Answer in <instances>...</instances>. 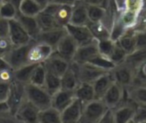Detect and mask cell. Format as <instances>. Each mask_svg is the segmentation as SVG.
<instances>
[{"label":"cell","mask_w":146,"mask_h":123,"mask_svg":"<svg viewBox=\"0 0 146 123\" xmlns=\"http://www.w3.org/2000/svg\"><path fill=\"white\" fill-rule=\"evenodd\" d=\"M98 42L99 53L109 57L110 55L112 50L114 49V46H115L116 41H114L112 39L109 38V39H105L98 40Z\"/></svg>","instance_id":"cell-40"},{"label":"cell","mask_w":146,"mask_h":123,"mask_svg":"<svg viewBox=\"0 0 146 123\" xmlns=\"http://www.w3.org/2000/svg\"><path fill=\"white\" fill-rule=\"evenodd\" d=\"M35 2H37L38 4H40L43 8L49 3V0H34Z\"/></svg>","instance_id":"cell-55"},{"label":"cell","mask_w":146,"mask_h":123,"mask_svg":"<svg viewBox=\"0 0 146 123\" xmlns=\"http://www.w3.org/2000/svg\"><path fill=\"white\" fill-rule=\"evenodd\" d=\"M145 10H146V6H145Z\"/></svg>","instance_id":"cell-57"},{"label":"cell","mask_w":146,"mask_h":123,"mask_svg":"<svg viewBox=\"0 0 146 123\" xmlns=\"http://www.w3.org/2000/svg\"><path fill=\"white\" fill-rule=\"evenodd\" d=\"M39 110L28 100H25L15 114L16 122L38 123Z\"/></svg>","instance_id":"cell-15"},{"label":"cell","mask_w":146,"mask_h":123,"mask_svg":"<svg viewBox=\"0 0 146 123\" xmlns=\"http://www.w3.org/2000/svg\"><path fill=\"white\" fill-rule=\"evenodd\" d=\"M139 13L128 10V9H123L122 11H120L117 15V17L119 21L121 22V24L127 29H131L134 27V25L137 22L138 17Z\"/></svg>","instance_id":"cell-31"},{"label":"cell","mask_w":146,"mask_h":123,"mask_svg":"<svg viewBox=\"0 0 146 123\" xmlns=\"http://www.w3.org/2000/svg\"><path fill=\"white\" fill-rule=\"evenodd\" d=\"M61 82H62V88L66 90H73L74 91L75 88L80 84V80L77 77L76 73L74 70L70 67L66 70V72L62 75L61 77Z\"/></svg>","instance_id":"cell-29"},{"label":"cell","mask_w":146,"mask_h":123,"mask_svg":"<svg viewBox=\"0 0 146 123\" xmlns=\"http://www.w3.org/2000/svg\"><path fill=\"white\" fill-rule=\"evenodd\" d=\"M87 26L89 29L91 30L94 39H96L97 40H101V39L110 38V29L104 22L89 21Z\"/></svg>","instance_id":"cell-28"},{"label":"cell","mask_w":146,"mask_h":123,"mask_svg":"<svg viewBox=\"0 0 146 123\" xmlns=\"http://www.w3.org/2000/svg\"><path fill=\"white\" fill-rule=\"evenodd\" d=\"M117 43L127 52V55L136 50L135 35L133 32L129 30H127L125 34H123L121 38H119V39L117 40Z\"/></svg>","instance_id":"cell-32"},{"label":"cell","mask_w":146,"mask_h":123,"mask_svg":"<svg viewBox=\"0 0 146 123\" xmlns=\"http://www.w3.org/2000/svg\"><path fill=\"white\" fill-rule=\"evenodd\" d=\"M70 67L76 73L80 82L93 83L101 75L107 72H110L104 70L91 62L77 63L74 62H71Z\"/></svg>","instance_id":"cell-3"},{"label":"cell","mask_w":146,"mask_h":123,"mask_svg":"<svg viewBox=\"0 0 146 123\" xmlns=\"http://www.w3.org/2000/svg\"><path fill=\"white\" fill-rule=\"evenodd\" d=\"M7 1H9L17 9H18V8H19V6H20V4L21 3V2L23 1V0H7Z\"/></svg>","instance_id":"cell-54"},{"label":"cell","mask_w":146,"mask_h":123,"mask_svg":"<svg viewBox=\"0 0 146 123\" xmlns=\"http://www.w3.org/2000/svg\"><path fill=\"white\" fill-rule=\"evenodd\" d=\"M75 99L74 91L61 88L51 96V106L62 112Z\"/></svg>","instance_id":"cell-18"},{"label":"cell","mask_w":146,"mask_h":123,"mask_svg":"<svg viewBox=\"0 0 146 123\" xmlns=\"http://www.w3.org/2000/svg\"><path fill=\"white\" fill-rule=\"evenodd\" d=\"M99 123H115V113L113 108H108L102 116Z\"/></svg>","instance_id":"cell-48"},{"label":"cell","mask_w":146,"mask_h":123,"mask_svg":"<svg viewBox=\"0 0 146 123\" xmlns=\"http://www.w3.org/2000/svg\"><path fill=\"white\" fill-rule=\"evenodd\" d=\"M67 33L65 27L55 28L46 31H40L35 41L43 42L51 45L54 49L57 45L58 42L62 39V38Z\"/></svg>","instance_id":"cell-19"},{"label":"cell","mask_w":146,"mask_h":123,"mask_svg":"<svg viewBox=\"0 0 146 123\" xmlns=\"http://www.w3.org/2000/svg\"><path fill=\"white\" fill-rule=\"evenodd\" d=\"M86 5H97L105 7L108 0H80Z\"/></svg>","instance_id":"cell-51"},{"label":"cell","mask_w":146,"mask_h":123,"mask_svg":"<svg viewBox=\"0 0 146 123\" xmlns=\"http://www.w3.org/2000/svg\"><path fill=\"white\" fill-rule=\"evenodd\" d=\"M8 38L13 46H21L28 45L33 41L31 36L24 29L16 18L9 20V33Z\"/></svg>","instance_id":"cell-6"},{"label":"cell","mask_w":146,"mask_h":123,"mask_svg":"<svg viewBox=\"0 0 146 123\" xmlns=\"http://www.w3.org/2000/svg\"><path fill=\"white\" fill-rule=\"evenodd\" d=\"M87 14V5L82 1L78 0L72 6V12L69 23L74 25H87L89 23Z\"/></svg>","instance_id":"cell-20"},{"label":"cell","mask_w":146,"mask_h":123,"mask_svg":"<svg viewBox=\"0 0 146 123\" xmlns=\"http://www.w3.org/2000/svg\"><path fill=\"white\" fill-rule=\"evenodd\" d=\"M146 83V62L140 65L136 69V75L133 84H145Z\"/></svg>","instance_id":"cell-44"},{"label":"cell","mask_w":146,"mask_h":123,"mask_svg":"<svg viewBox=\"0 0 146 123\" xmlns=\"http://www.w3.org/2000/svg\"><path fill=\"white\" fill-rule=\"evenodd\" d=\"M18 14V9L9 2V1H3L0 4V17L6 19V20H11L15 19Z\"/></svg>","instance_id":"cell-38"},{"label":"cell","mask_w":146,"mask_h":123,"mask_svg":"<svg viewBox=\"0 0 146 123\" xmlns=\"http://www.w3.org/2000/svg\"><path fill=\"white\" fill-rule=\"evenodd\" d=\"M137 104L126 98L114 109L115 123L133 122L135 116Z\"/></svg>","instance_id":"cell-9"},{"label":"cell","mask_w":146,"mask_h":123,"mask_svg":"<svg viewBox=\"0 0 146 123\" xmlns=\"http://www.w3.org/2000/svg\"><path fill=\"white\" fill-rule=\"evenodd\" d=\"M3 1H5V0H0V4H1V3H2L3 2Z\"/></svg>","instance_id":"cell-56"},{"label":"cell","mask_w":146,"mask_h":123,"mask_svg":"<svg viewBox=\"0 0 146 123\" xmlns=\"http://www.w3.org/2000/svg\"><path fill=\"white\" fill-rule=\"evenodd\" d=\"M47 72L51 73L56 76L62 77V75L68 68L70 62L61 57L58 54L54 52L44 62H43Z\"/></svg>","instance_id":"cell-16"},{"label":"cell","mask_w":146,"mask_h":123,"mask_svg":"<svg viewBox=\"0 0 146 123\" xmlns=\"http://www.w3.org/2000/svg\"><path fill=\"white\" fill-rule=\"evenodd\" d=\"M133 122H146V104H139V105H137L136 112H135V116L133 117Z\"/></svg>","instance_id":"cell-43"},{"label":"cell","mask_w":146,"mask_h":123,"mask_svg":"<svg viewBox=\"0 0 146 123\" xmlns=\"http://www.w3.org/2000/svg\"><path fill=\"white\" fill-rule=\"evenodd\" d=\"M75 98L80 100L83 104L96 98L92 83L80 82L74 90Z\"/></svg>","instance_id":"cell-24"},{"label":"cell","mask_w":146,"mask_h":123,"mask_svg":"<svg viewBox=\"0 0 146 123\" xmlns=\"http://www.w3.org/2000/svg\"><path fill=\"white\" fill-rule=\"evenodd\" d=\"M127 57V52L121 47V45L116 41L115 45L114 46V49L112 50V51H111L110 55L109 56V57L116 65V64H119V63H121V62H125Z\"/></svg>","instance_id":"cell-39"},{"label":"cell","mask_w":146,"mask_h":123,"mask_svg":"<svg viewBox=\"0 0 146 123\" xmlns=\"http://www.w3.org/2000/svg\"><path fill=\"white\" fill-rule=\"evenodd\" d=\"M88 62H91V63L94 64L95 66H97L104 70H106V71H111L115 66V64L111 61V59L109 57L102 55L100 53L98 54L95 57H93Z\"/></svg>","instance_id":"cell-37"},{"label":"cell","mask_w":146,"mask_h":123,"mask_svg":"<svg viewBox=\"0 0 146 123\" xmlns=\"http://www.w3.org/2000/svg\"><path fill=\"white\" fill-rule=\"evenodd\" d=\"M40 31H46L55 28H61L57 24L54 15L52 13L49 12L45 9L43 8L41 12L36 16Z\"/></svg>","instance_id":"cell-25"},{"label":"cell","mask_w":146,"mask_h":123,"mask_svg":"<svg viewBox=\"0 0 146 123\" xmlns=\"http://www.w3.org/2000/svg\"><path fill=\"white\" fill-rule=\"evenodd\" d=\"M44 87L52 96L55 92H56L57 91H59L62 88L61 77L56 76V75L51 74V73L47 72Z\"/></svg>","instance_id":"cell-35"},{"label":"cell","mask_w":146,"mask_h":123,"mask_svg":"<svg viewBox=\"0 0 146 123\" xmlns=\"http://www.w3.org/2000/svg\"><path fill=\"white\" fill-rule=\"evenodd\" d=\"M46 74H47V70L44 63H38L33 72L29 83L38 86H44Z\"/></svg>","instance_id":"cell-34"},{"label":"cell","mask_w":146,"mask_h":123,"mask_svg":"<svg viewBox=\"0 0 146 123\" xmlns=\"http://www.w3.org/2000/svg\"><path fill=\"white\" fill-rule=\"evenodd\" d=\"M13 45L8 37L0 38V57L4 58L9 51L12 49Z\"/></svg>","instance_id":"cell-45"},{"label":"cell","mask_w":146,"mask_h":123,"mask_svg":"<svg viewBox=\"0 0 146 123\" xmlns=\"http://www.w3.org/2000/svg\"><path fill=\"white\" fill-rule=\"evenodd\" d=\"M25 92L27 100L32 103L39 110L51 106V95L44 86L27 83L25 85Z\"/></svg>","instance_id":"cell-1"},{"label":"cell","mask_w":146,"mask_h":123,"mask_svg":"<svg viewBox=\"0 0 146 123\" xmlns=\"http://www.w3.org/2000/svg\"><path fill=\"white\" fill-rule=\"evenodd\" d=\"M146 30V10L145 7V9L139 13L138 20L136 24L134 25V27L131 29H129V31L133 32V33H137V32H141V31H145Z\"/></svg>","instance_id":"cell-42"},{"label":"cell","mask_w":146,"mask_h":123,"mask_svg":"<svg viewBox=\"0 0 146 123\" xmlns=\"http://www.w3.org/2000/svg\"><path fill=\"white\" fill-rule=\"evenodd\" d=\"M38 123H62L61 112L52 106L39 110Z\"/></svg>","instance_id":"cell-27"},{"label":"cell","mask_w":146,"mask_h":123,"mask_svg":"<svg viewBox=\"0 0 146 123\" xmlns=\"http://www.w3.org/2000/svg\"><path fill=\"white\" fill-rule=\"evenodd\" d=\"M13 80V70L11 68H5L0 70V81L10 83Z\"/></svg>","instance_id":"cell-49"},{"label":"cell","mask_w":146,"mask_h":123,"mask_svg":"<svg viewBox=\"0 0 146 123\" xmlns=\"http://www.w3.org/2000/svg\"><path fill=\"white\" fill-rule=\"evenodd\" d=\"M99 54L98 42L96 39L82 45H79L72 62L84 63L90 62L93 57Z\"/></svg>","instance_id":"cell-12"},{"label":"cell","mask_w":146,"mask_h":123,"mask_svg":"<svg viewBox=\"0 0 146 123\" xmlns=\"http://www.w3.org/2000/svg\"><path fill=\"white\" fill-rule=\"evenodd\" d=\"M136 39V49L146 47V30L133 33Z\"/></svg>","instance_id":"cell-47"},{"label":"cell","mask_w":146,"mask_h":123,"mask_svg":"<svg viewBox=\"0 0 146 123\" xmlns=\"http://www.w3.org/2000/svg\"><path fill=\"white\" fill-rule=\"evenodd\" d=\"M126 62L137 69L140 65L146 62V47L136 49L132 53L128 54Z\"/></svg>","instance_id":"cell-33"},{"label":"cell","mask_w":146,"mask_h":123,"mask_svg":"<svg viewBox=\"0 0 146 123\" xmlns=\"http://www.w3.org/2000/svg\"><path fill=\"white\" fill-rule=\"evenodd\" d=\"M46 10L52 13L57 24L61 27H65V26L69 23L71 12H72V6L67 4H58L55 3L49 2L44 7Z\"/></svg>","instance_id":"cell-10"},{"label":"cell","mask_w":146,"mask_h":123,"mask_svg":"<svg viewBox=\"0 0 146 123\" xmlns=\"http://www.w3.org/2000/svg\"><path fill=\"white\" fill-rule=\"evenodd\" d=\"M108 107L101 98H95L83 104L80 123H99Z\"/></svg>","instance_id":"cell-2"},{"label":"cell","mask_w":146,"mask_h":123,"mask_svg":"<svg viewBox=\"0 0 146 123\" xmlns=\"http://www.w3.org/2000/svg\"><path fill=\"white\" fill-rule=\"evenodd\" d=\"M10 85L11 82L0 81V104L7 102L10 92Z\"/></svg>","instance_id":"cell-46"},{"label":"cell","mask_w":146,"mask_h":123,"mask_svg":"<svg viewBox=\"0 0 146 123\" xmlns=\"http://www.w3.org/2000/svg\"><path fill=\"white\" fill-rule=\"evenodd\" d=\"M78 0H49L50 3H55L58 4H67V5H71L73 6Z\"/></svg>","instance_id":"cell-52"},{"label":"cell","mask_w":146,"mask_h":123,"mask_svg":"<svg viewBox=\"0 0 146 123\" xmlns=\"http://www.w3.org/2000/svg\"><path fill=\"white\" fill-rule=\"evenodd\" d=\"M43 9V7L34 0H23L18 8V12L27 16L36 17Z\"/></svg>","instance_id":"cell-30"},{"label":"cell","mask_w":146,"mask_h":123,"mask_svg":"<svg viewBox=\"0 0 146 123\" xmlns=\"http://www.w3.org/2000/svg\"><path fill=\"white\" fill-rule=\"evenodd\" d=\"M15 18L18 20L21 25L24 27V29L27 32V33L31 36V38L33 40H36L38 35L40 33V28H39L37 18L33 16L24 15L19 12Z\"/></svg>","instance_id":"cell-22"},{"label":"cell","mask_w":146,"mask_h":123,"mask_svg":"<svg viewBox=\"0 0 146 123\" xmlns=\"http://www.w3.org/2000/svg\"><path fill=\"white\" fill-rule=\"evenodd\" d=\"M33 42H31L28 45H25L13 46L12 49L9 51V53L5 56L4 59L12 70L17 69V68L29 63L27 55H28L29 48Z\"/></svg>","instance_id":"cell-5"},{"label":"cell","mask_w":146,"mask_h":123,"mask_svg":"<svg viewBox=\"0 0 146 123\" xmlns=\"http://www.w3.org/2000/svg\"><path fill=\"white\" fill-rule=\"evenodd\" d=\"M108 108H115L126 99V90L116 82H113L101 98Z\"/></svg>","instance_id":"cell-14"},{"label":"cell","mask_w":146,"mask_h":123,"mask_svg":"<svg viewBox=\"0 0 146 123\" xmlns=\"http://www.w3.org/2000/svg\"><path fill=\"white\" fill-rule=\"evenodd\" d=\"M26 99L27 98L25 92V85L13 80L10 85V92L9 98L7 100V104L11 115L15 116L17 110Z\"/></svg>","instance_id":"cell-8"},{"label":"cell","mask_w":146,"mask_h":123,"mask_svg":"<svg viewBox=\"0 0 146 123\" xmlns=\"http://www.w3.org/2000/svg\"><path fill=\"white\" fill-rule=\"evenodd\" d=\"M146 6V0H125V9L140 13Z\"/></svg>","instance_id":"cell-41"},{"label":"cell","mask_w":146,"mask_h":123,"mask_svg":"<svg viewBox=\"0 0 146 123\" xmlns=\"http://www.w3.org/2000/svg\"><path fill=\"white\" fill-rule=\"evenodd\" d=\"M83 104L75 98L68 106H67L61 112L62 123H78L80 122L82 116Z\"/></svg>","instance_id":"cell-17"},{"label":"cell","mask_w":146,"mask_h":123,"mask_svg":"<svg viewBox=\"0 0 146 123\" xmlns=\"http://www.w3.org/2000/svg\"><path fill=\"white\" fill-rule=\"evenodd\" d=\"M5 68H9V66L8 65V63H7V62L5 61V59L0 57V70L5 69Z\"/></svg>","instance_id":"cell-53"},{"label":"cell","mask_w":146,"mask_h":123,"mask_svg":"<svg viewBox=\"0 0 146 123\" xmlns=\"http://www.w3.org/2000/svg\"><path fill=\"white\" fill-rule=\"evenodd\" d=\"M110 73L113 76L114 81L124 88H127L134 83L136 68L127 63L126 61L116 64L115 68L110 71Z\"/></svg>","instance_id":"cell-4"},{"label":"cell","mask_w":146,"mask_h":123,"mask_svg":"<svg viewBox=\"0 0 146 123\" xmlns=\"http://www.w3.org/2000/svg\"><path fill=\"white\" fill-rule=\"evenodd\" d=\"M37 65L38 64L36 63H27L17 69L13 70L14 80L20 82L21 84H24V85L29 83L33 72L35 69Z\"/></svg>","instance_id":"cell-26"},{"label":"cell","mask_w":146,"mask_h":123,"mask_svg":"<svg viewBox=\"0 0 146 123\" xmlns=\"http://www.w3.org/2000/svg\"><path fill=\"white\" fill-rule=\"evenodd\" d=\"M126 98L133 101L137 105L146 104V83L133 84L125 88Z\"/></svg>","instance_id":"cell-21"},{"label":"cell","mask_w":146,"mask_h":123,"mask_svg":"<svg viewBox=\"0 0 146 123\" xmlns=\"http://www.w3.org/2000/svg\"><path fill=\"white\" fill-rule=\"evenodd\" d=\"M9 33V21L0 17V38L8 37Z\"/></svg>","instance_id":"cell-50"},{"label":"cell","mask_w":146,"mask_h":123,"mask_svg":"<svg viewBox=\"0 0 146 123\" xmlns=\"http://www.w3.org/2000/svg\"><path fill=\"white\" fill-rule=\"evenodd\" d=\"M77 48V43L67 33L58 42L57 45L55 48V52L68 62H71L74 59Z\"/></svg>","instance_id":"cell-13"},{"label":"cell","mask_w":146,"mask_h":123,"mask_svg":"<svg viewBox=\"0 0 146 123\" xmlns=\"http://www.w3.org/2000/svg\"><path fill=\"white\" fill-rule=\"evenodd\" d=\"M87 14L90 21L104 22L106 17L105 7L97 6V5H87Z\"/></svg>","instance_id":"cell-36"},{"label":"cell","mask_w":146,"mask_h":123,"mask_svg":"<svg viewBox=\"0 0 146 123\" xmlns=\"http://www.w3.org/2000/svg\"><path fill=\"white\" fill-rule=\"evenodd\" d=\"M113 82H114V79L110 71L104 74L99 78H98L92 83L96 98H102Z\"/></svg>","instance_id":"cell-23"},{"label":"cell","mask_w":146,"mask_h":123,"mask_svg":"<svg viewBox=\"0 0 146 123\" xmlns=\"http://www.w3.org/2000/svg\"><path fill=\"white\" fill-rule=\"evenodd\" d=\"M55 49L45 43L39 41H33L28 51V62L29 63H43L53 53Z\"/></svg>","instance_id":"cell-7"},{"label":"cell","mask_w":146,"mask_h":123,"mask_svg":"<svg viewBox=\"0 0 146 123\" xmlns=\"http://www.w3.org/2000/svg\"><path fill=\"white\" fill-rule=\"evenodd\" d=\"M65 29L77 43L78 46L89 43L94 39V37L87 25H74L68 23L65 26Z\"/></svg>","instance_id":"cell-11"}]
</instances>
